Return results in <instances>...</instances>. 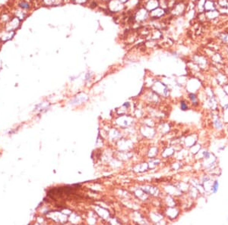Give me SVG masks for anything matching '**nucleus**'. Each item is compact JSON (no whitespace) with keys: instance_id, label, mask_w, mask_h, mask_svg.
I'll return each mask as SVG.
<instances>
[{"instance_id":"obj_1","label":"nucleus","mask_w":228,"mask_h":225,"mask_svg":"<svg viewBox=\"0 0 228 225\" xmlns=\"http://www.w3.org/2000/svg\"><path fill=\"white\" fill-rule=\"evenodd\" d=\"M136 23L141 24L150 20L149 12L143 5L139 6L133 14Z\"/></svg>"},{"instance_id":"obj_2","label":"nucleus","mask_w":228,"mask_h":225,"mask_svg":"<svg viewBox=\"0 0 228 225\" xmlns=\"http://www.w3.org/2000/svg\"><path fill=\"white\" fill-rule=\"evenodd\" d=\"M107 9L113 14H118L125 11V5L119 0H109L106 2Z\"/></svg>"},{"instance_id":"obj_3","label":"nucleus","mask_w":228,"mask_h":225,"mask_svg":"<svg viewBox=\"0 0 228 225\" xmlns=\"http://www.w3.org/2000/svg\"><path fill=\"white\" fill-rule=\"evenodd\" d=\"M165 15H166V10L160 7L154 9L151 12H149L150 20H160Z\"/></svg>"},{"instance_id":"obj_4","label":"nucleus","mask_w":228,"mask_h":225,"mask_svg":"<svg viewBox=\"0 0 228 225\" xmlns=\"http://www.w3.org/2000/svg\"><path fill=\"white\" fill-rule=\"evenodd\" d=\"M143 0H129L125 4V10L127 12H134L139 6L142 5Z\"/></svg>"},{"instance_id":"obj_5","label":"nucleus","mask_w":228,"mask_h":225,"mask_svg":"<svg viewBox=\"0 0 228 225\" xmlns=\"http://www.w3.org/2000/svg\"><path fill=\"white\" fill-rule=\"evenodd\" d=\"M142 5L148 12H151L152 10L159 7V0H145L143 2Z\"/></svg>"},{"instance_id":"obj_6","label":"nucleus","mask_w":228,"mask_h":225,"mask_svg":"<svg viewBox=\"0 0 228 225\" xmlns=\"http://www.w3.org/2000/svg\"><path fill=\"white\" fill-rule=\"evenodd\" d=\"M185 11V5L183 3L179 2L175 4L172 8V12L174 15H180Z\"/></svg>"},{"instance_id":"obj_7","label":"nucleus","mask_w":228,"mask_h":225,"mask_svg":"<svg viewBox=\"0 0 228 225\" xmlns=\"http://www.w3.org/2000/svg\"><path fill=\"white\" fill-rule=\"evenodd\" d=\"M213 125L216 130H222L224 127V122L218 117H216L215 119H213Z\"/></svg>"},{"instance_id":"obj_8","label":"nucleus","mask_w":228,"mask_h":225,"mask_svg":"<svg viewBox=\"0 0 228 225\" xmlns=\"http://www.w3.org/2000/svg\"><path fill=\"white\" fill-rule=\"evenodd\" d=\"M219 181H218V180H214L213 181H212L211 187V192L212 194H216L218 192V190H219Z\"/></svg>"},{"instance_id":"obj_9","label":"nucleus","mask_w":228,"mask_h":225,"mask_svg":"<svg viewBox=\"0 0 228 225\" xmlns=\"http://www.w3.org/2000/svg\"><path fill=\"white\" fill-rule=\"evenodd\" d=\"M189 98L191 100L192 103L194 105H199V100H198V96L196 93H190L189 94Z\"/></svg>"},{"instance_id":"obj_10","label":"nucleus","mask_w":228,"mask_h":225,"mask_svg":"<svg viewBox=\"0 0 228 225\" xmlns=\"http://www.w3.org/2000/svg\"><path fill=\"white\" fill-rule=\"evenodd\" d=\"M180 109L184 111L189 110L188 105H187V103L185 102V101H184V100H182V101L180 102Z\"/></svg>"},{"instance_id":"obj_11","label":"nucleus","mask_w":228,"mask_h":225,"mask_svg":"<svg viewBox=\"0 0 228 225\" xmlns=\"http://www.w3.org/2000/svg\"><path fill=\"white\" fill-rule=\"evenodd\" d=\"M19 6H20V8H21V9H25V10H28V9H30L29 3L27 2H25V1L21 2L19 4Z\"/></svg>"},{"instance_id":"obj_12","label":"nucleus","mask_w":228,"mask_h":225,"mask_svg":"<svg viewBox=\"0 0 228 225\" xmlns=\"http://www.w3.org/2000/svg\"><path fill=\"white\" fill-rule=\"evenodd\" d=\"M74 3L79 5H86L89 2V0H72Z\"/></svg>"},{"instance_id":"obj_13","label":"nucleus","mask_w":228,"mask_h":225,"mask_svg":"<svg viewBox=\"0 0 228 225\" xmlns=\"http://www.w3.org/2000/svg\"><path fill=\"white\" fill-rule=\"evenodd\" d=\"M119 1H120V2H122V3H123V4H124V5H125V3H126V2H128V1H129V0H119Z\"/></svg>"},{"instance_id":"obj_14","label":"nucleus","mask_w":228,"mask_h":225,"mask_svg":"<svg viewBox=\"0 0 228 225\" xmlns=\"http://www.w3.org/2000/svg\"><path fill=\"white\" fill-rule=\"evenodd\" d=\"M102 1H103V2H107L109 1V0H102Z\"/></svg>"}]
</instances>
